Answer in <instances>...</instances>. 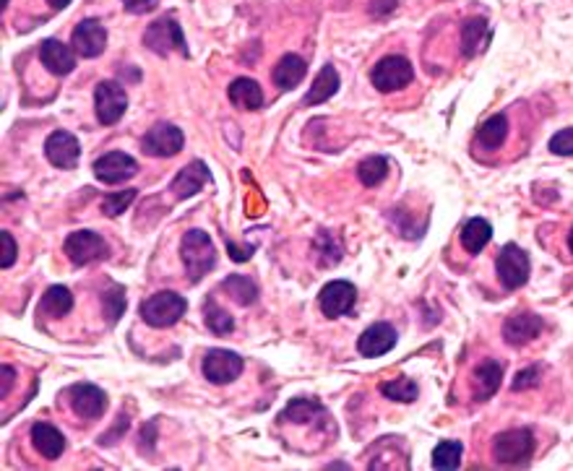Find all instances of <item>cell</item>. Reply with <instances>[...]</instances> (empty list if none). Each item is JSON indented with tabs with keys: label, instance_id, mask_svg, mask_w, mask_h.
Here are the masks:
<instances>
[{
	"label": "cell",
	"instance_id": "bcb514c9",
	"mask_svg": "<svg viewBox=\"0 0 573 471\" xmlns=\"http://www.w3.org/2000/svg\"><path fill=\"white\" fill-rule=\"evenodd\" d=\"M568 247H571V253H573V229H571V235H568Z\"/></svg>",
	"mask_w": 573,
	"mask_h": 471
},
{
	"label": "cell",
	"instance_id": "836d02e7",
	"mask_svg": "<svg viewBox=\"0 0 573 471\" xmlns=\"http://www.w3.org/2000/svg\"><path fill=\"white\" fill-rule=\"evenodd\" d=\"M204 320H207L208 331L217 334V337H227L235 331V318L229 313H225L219 305L214 302H207V313H204Z\"/></svg>",
	"mask_w": 573,
	"mask_h": 471
},
{
	"label": "cell",
	"instance_id": "60d3db41",
	"mask_svg": "<svg viewBox=\"0 0 573 471\" xmlns=\"http://www.w3.org/2000/svg\"><path fill=\"white\" fill-rule=\"evenodd\" d=\"M157 3L160 0H123V8L128 14H149V11L157 8Z\"/></svg>",
	"mask_w": 573,
	"mask_h": 471
},
{
	"label": "cell",
	"instance_id": "d6986e66",
	"mask_svg": "<svg viewBox=\"0 0 573 471\" xmlns=\"http://www.w3.org/2000/svg\"><path fill=\"white\" fill-rule=\"evenodd\" d=\"M504 383V367L495 359H485L482 365H477V370L472 373V393L475 402H487L490 396L498 393Z\"/></svg>",
	"mask_w": 573,
	"mask_h": 471
},
{
	"label": "cell",
	"instance_id": "5b68a950",
	"mask_svg": "<svg viewBox=\"0 0 573 471\" xmlns=\"http://www.w3.org/2000/svg\"><path fill=\"white\" fill-rule=\"evenodd\" d=\"M143 45L149 50H154L157 55H170L172 50H178L183 58H188V45H185L183 29L180 23L175 22L172 16H162L160 22H154L152 26H146L143 32Z\"/></svg>",
	"mask_w": 573,
	"mask_h": 471
},
{
	"label": "cell",
	"instance_id": "83f0119b",
	"mask_svg": "<svg viewBox=\"0 0 573 471\" xmlns=\"http://www.w3.org/2000/svg\"><path fill=\"white\" fill-rule=\"evenodd\" d=\"M485 37H487V22L485 19L464 22V29H461V52H464V58H475L485 47Z\"/></svg>",
	"mask_w": 573,
	"mask_h": 471
},
{
	"label": "cell",
	"instance_id": "b9f144b4",
	"mask_svg": "<svg viewBox=\"0 0 573 471\" xmlns=\"http://www.w3.org/2000/svg\"><path fill=\"white\" fill-rule=\"evenodd\" d=\"M0 375H3V378H0V396L5 399V396L11 393V388H14V381H16V370H14L11 365H3V367H0Z\"/></svg>",
	"mask_w": 573,
	"mask_h": 471
},
{
	"label": "cell",
	"instance_id": "e575fe53",
	"mask_svg": "<svg viewBox=\"0 0 573 471\" xmlns=\"http://www.w3.org/2000/svg\"><path fill=\"white\" fill-rule=\"evenodd\" d=\"M102 305H105V318H107V323L113 326L117 323L123 313H125V292H123V287H107L105 292H102Z\"/></svg>",
	"mask_w": 573,
	"mask_h": 471
},
{
	"label": "cell",
	"instance_id": "d590c367",
	"mask_svg": "<svg viewBox=\"0 0 573 471\" xmlns=\"http://www.w3.org/2000/svg\"><path fill=\"white\" fill-rule=\"evenodd\" d=\"M136 188H128V190H120V193H110L105 203H102V214L105 217H120L125 208H131V203L136 201Z\"/></svg>",
	"mask_w": 573,
	"mask_h": 471
},
{
	"label": "cell",
	"instance_id": "4dcf8cb0",
	"mask_svg": "<svg viewBox=\"0 0 573 471\" xmlns=\"http://www.w3.org/2000/svg\"><path fill=\"white\" fill-rule=\"evenodd\" d=\"M386 175H389V159L386 157H367L357 164V178L365 188L381 185Z\"/></svg>",
	"mask_w": 573,
	"mask_h": 471
},
{
	"label": "cell",
	"instance_id": "ab89813d",
	"mask_svg": "<svg viewBox=\"0 0 573 471\" xmlns=\"http://www.w3.org/2000/svg\"><path fill=\"white\" fill-rule=\"evenodd\" d=\"M542 365H531V367H524L519 375H516V381H513V391H524V388H534L537 383L542 381Z\"/></svg>",
	"mask_w": 573,
	"mask_h": 471
},
{
	"label": "cell",
	"instance_id": "2e32d148",
	"mask_svg": "<svg viewBox=\"0 0 573 471\" xmlns=\"http://www.w3.org/2000/svg\"><path fill=\"white\" fill-rule=\"evenodd\" d=\"M396 341H399V334L391 323H373L357 338V352L363 357H381V355H389L396 346Z\"/></svg>",
	"mask_w": 573,
	"mask_h": 471
},
{
	"label": "cell",
	"instance_id": "30bf717a",
	"mask_svg": "<svg viewBox=\"0 0 573 471\" xmlns=\"http://www.w3.org/2000/svg\"><path fill=\"white\" fill-rule=\"evenodd\" d=\"M357 302V290L352 282H344V279H337V282H328L319 292V308L326 318H342L347 315Z\"/></svg>",
	"mask_w": 573,
	"mask_h": 471
},
{
	"label": "cell",
	"instance_id": "ffe728a7",
	"mask_svg": "<svg viewBox=\"0 0 573 471\" xmlns=\"http://www.w3.org/2000/svg\"><path fill=\"white\" fill-rule=\"evenodd\" d=\"M32 446L34 450L47 458V461H55V458H60L63 453H66V438H63V432L58 429L55 425H50V422H37V425L32 427Z\"/></svg>",
	"mask_w": 573,
	"mask_h": 471
},
{
	"label": "cell",
	"instance_id": "277c9868",
	"mask_svg": "<svg viewBox=\"0 0 573 471\" xmlns=\"http://www.w3.org/2000/svg\"><path fill=\"white\" fill-rule=\"evenodd\" d=\"M414 70L412 63L402 55H389L384 60H378L375 68L370 70V81L373 87L384 94H391V91L404 89L407 84H412Z\"/></svg>",
	"mask_w": 573,
	"mask_h": 471
},
{
	"label": "cell",
	"instance_id": "7a4b0ae2",
	"mask_svg": "<svg viewBox=\"0 0 573 471\" xmlns=\"http://www.w3.org/2000/svg\"><path fill=\"white\" fill-rule=\"evenodd\" d=\"M534 453V435L527 427L505 429L493 440V458L498 466H524Z\"/></svg>",
	"mask_w": 573,
	"mask_h": 471
},
{
	"label": "cell",
	"instance_id": "8d00e7d4",
	"mask_svg": "<svg viewBox=\"0 0 573 471\" xmlns=\"http://www.w3.org/2000/svg\"><path fill=\"white\" fill-rule=\"evenodd\" d=\"M316 250H319V263H323V255H328V266L337 263V261H342V245L326 229H323L321 235H319V240H316Z\"/></svg>",
	"mask_w": 573,
	"mask_h": 471
},
{
	"label": "cell",
	"instance_id": "f6af8a7d",
	"mask_svg": "<svg viewBox=\"0 0 573 471\" xmlns=\"http://www.w3.org/2000/svg\"><path fill=\"white\" fill-rule=\"evenodd\" d=\"M55 11H60V8H66V5H70V0H47Z\"/></svg>",
	"mask_w": 573,
	"mask_h": 471
},
{
	"label": "cell",
	"instance_id": "4fadbf2b",
	"mask_svg": "<svg viewBox=\"0 0 573 471\" xmlns=\"http://www.w3.org/2000/svg\"><path fill=\"white\" fill-rule=\"evenodd\" d=\"M70 45L81 58H99L107 47V29L94 19H87L73 29Z\"/></svg>",
	"mask_w": 573,
	"mask_h": 471
},
{
	"label": "cell",
	"instance_id": "e0dca14e",
	"mask_svg": "<svg viewBox=\"0 0 573 471\" xmlns=\"http://www.w3.org/2000/svg\"><path fill=\"white\" fill-rule=\"evenodd\" d=\"M545 331V320L534 313H516L504 323V338L511 346H524Z\"/></svg>",
	"mask_w": 573,
	"mask_h": 471
},
{
	"label": "cell",
	"instance_id": "8992f818",
	"mask_svg": "<svg viewBox=\"0 0 573 471\" xmlns=\"http://www.w3.org/2000/svg\"><path fill=\"white\" fill-rule=\"evenodd\" d=\"M66 255L73 266H87V263L107 258L110 245L105 243L102 235H97L92 229H79V232H70L66 240Z\"/></svg>",
	"mask_w": 573,
	"mask_h": 471
},
{
	"label": "cell",
	"instance_id": "3957f363",
	"mask_svg": "<svg viewBox=\"0 0 573 471\" xmlns=\"http://www.w3.org/2000/svg\"><path fill=\"white\" fill-rule=\"evenodd\" d=\"M185 310H188V302L178 292L152 294L138 308L143 323L152 326V328H170V326H175L185 315Z\"/></svg>",
	"mask_w": 573,
	"mask_h": 471
},
{
	"label": "cell",
	"instance_id": "44dd1931",
	"mask_svg": "<svg viewBox=\"0 0 573 471\" xmlns=\"http://www.w3.org/2000/svg\"><path fill=\"white\" fill-rule=\"evenodd\" d=\"M305 73H308V63H305L300 55H295V52H287V55L276 63L272 78H274V87H279L282 91H290L295 89L300 81L305 78Z\"/></svg>",
	"mask_w": 573,
	"mask_h": 471
},
{
	"label": "cell",
	"instance_id": "484cf974",
	"mask_svg": "<svg viewBox=\"0 0 573 471\" xmlns=\"http://www.w3.org/2000/svg\"><path fill=\"white\" fill-rule=\"evenodd\" d=\"M508 135V117L504 113L493 115L490 120H485L480 128H477V143L485 146V149H498Z\"/></svg>",
	"mask_w": 573,
	"mask_h": 471
},
{
	"label": "cell",
	"instance_id": "1f68e13d",
	"mask_svg": "<svg viewBox=\"0 0 573 471\" xmlns=\"http://www.w3.org/2000/svg\"><path fill=\"white\" fill-rule=\"evenodd\" d=\"M461 456H464V443L461 440H443L433 450V466L443 471H454L461 464Z\"/></svg>",
	"mask_w": 573,
	"mask_h": 471
},
{
	"label": "cell",
	"instance_id": "603a6c76",
	"mask_svg": "<svg viewBox=\"0 0 573 471\" xmlns=\"http://www.w3.org/2000/svg\"><path fill=\"white\" fill-rule=\"evenodd\" d=\"M337 91H339V73H337V68L331 66V63H326V66L321 68V73L316 76L310 91L302 97V105H305V107L321 105L326 99H331Z\"/></svg>",
	"mask_w": 573,
	"mask_h": 471
},
{
	"label": "cell",
	"instance_id": "ac0fdd59",
	"mask_svg": "<svg viewBox=\"0 0 573 471\" xmlns=\"http://www.w3.org/2000/svg\"><path fill=\"white\" fill-rule=\"evenodd\" d=\"M208 182H214V175H211V170H208L207 164L201 162V159H196V162H190V164H185L183 170L178 172V178L172 180V193H175V199H190V196H196L204 185Z\"/></svg>",
	"mask_w": 573,
	"mask_h": 471
},
{
	"label": "cell",
	"instance_id": "6da1fadb",
	"mask_svg": "<svg viewBox=\"0 0 573 471\" xmlns=\"http://www.w3.org/2000/svg\"><path fill=\"white\" fill-rule=\"evenodd\" d=\"M180 258H183L188 279L199 284L217 263V250L204 229H188L180 240Z\"/></svg>",
	"mask_w": 573,
	"mask_h": 471
},
{
	"label": "cell",
	"instance_id": "ee69618b",
	"mask_svg": "<svg viewBox=\"0 0 573 471\" xmlns=\"http://www.w3.org/2000/svg\"><path fill=\"white\" fill-rule=\"evenodd\" d=\"M396 8V0H373V5H370V14L373 16H384V14H389V11H393Z\"/></svg>",
	"mask_w": 573,
	"mask_h": 471
},
{
	"label": "cell",
	"instance_id": "7402d4cb",
	"mask_svg": "<svg viewBox=\"0 0 573 471\" xmlns=\"http://www.w3.org/2000/svg\"><path fill=\"white\" fill-rule=\"evenodd\" d=\"M40 60L55 76H69L70 70L76 68L73 52L60 40H47V42H42V47H40Z\"/></svg>",
	"mask_w": 573,
	"mask_h": 471
},
{
	"label": "cell",
	"instance_id": "5bb4252c",
	"mask_svg": "<svg viewBox=\"0 0 573 471\" xmlns=\"http://www.w3.org/2000/svg\"><path fill=\"white\" fill-rule=\"evenodd\" d=\"M138 164L136 159L123 154V152H110L105 157H99L94 162V175L99 182H107V185H117V182H125L136 175Z\"/></svg>",
	"mask_w": 573,
	"mask_h": 471
},
{
	"label": "cell",
	"instance_id": "9c48e42d",
	"mask_svg": "<svg viewBox=\"0 0 573 471\" xmlns=\"http://www.w3.org/2000/svg\"><path fill=\"white\" fill-rule=\"evenodd\" d=\"M94 110L102 125H115L128 110V97L123 87L115 81H99L94 89Z\"/></svg>",
	"mask_w": 573,
	"mask_h": 471
},
{
	"label": "cell",
	"instance_id": "d4e9b609",
	"mask_svg": "<svg viewBox=\"0 0 573 471\" xmlns=\"http://www.w3.org/2000/svg\"><path fill=\"white\" fill-rule=\"evenodd\" d=\"M490 240H493V226H490V222L480 219V217L469 219V222L464 225V229H461V245H464V250H467L469 255L482 253Z\"/></svg>",
	"mask_w": 573,
	"mask_h": 471
},
{
	"label": "cell",
	"instance_id": "9a60e30c",
	"mask_svg": "<svg viewBox=\"0 0 573 471\" xmlns=\"http://www.w3.org/2000/svg\"><path fill=\"white\" fill-rule=\"evenodd\" d=\"M45 154L52 167H58V170H73L79 157H81L79 138L69 134V131H55V134H50V138H47Z\"/></svg>",
	"mask_w": 573,
	"mask_h": 471
},
{
	"label": "cell",
	"instance_id": "74e56055",
	"mask_svg": "<svg viewBox=\"0 0 573 471\" xmlns=\"http://www.w3.org/2000/svg\"><path fill=\"white\" fill-rule=\"evenodd\" d=\"M550 152L555 157H573V128H563L550 138Z\"/></svg>",
	"mask_w": 573,
	"mask_h": 471
},
{
	"label": "cell",
	"instance_id": "f35d334b",
	"mask_svg": "<svg viewBox=\"0 0 573 471\" xmlns=\"http://www.w3.org/2000/svg\"><path fill=\"white\" fill-rule=\"evenodd\" d=\"M0 245H3V255H0V269H11L16 263V240L11 232H0Z\"/></svg>",
	"mask_w": 573,
	"mask_h": 471
},
{
	"label": "cell",
	"instance_id": "4316f807",
	"mask_svg": "<svg viewBox=\"0 0 573 471\" xmlns=\"http://www.w3.org/2000/svg\"><path fill=\"white\" fill-rule=\"evenodd\" d=\"M319 414H326V411H323V406L319 404L316 399L300 396V399H292V402L287 404V409L282 411V420L295 422V425H308V422L319 420Z\"/></svg>",
	"mask_w": 573,
	"mask_h": 471
},
{
	"label": "cell",
	"instance_id": "7bdbcfd3",
	"mask_svg": "<svg viewBox=\"0 0 573 471\" xmlns=\"http://www.w3.org/2000/svg\"><path fill=\"white\" fill-rule=\"evenodd\" d=\"M253 255V245H245V247H235L229 243V258L232 261H237V263H243V261H248Z\"/></svg>",
	"mask_w": 573,
	"mask_h": 471
},
{
	"label": "cell",
	"instance_id": "cb8c5ba5",
	"mask_svg": "<svg viewBox=\"0 0 573 471\" xmlns=\"http://www.w3.org/2000/svg\"><path fill=\"white\" fill-rule=\"evenodd\" d=\"M227 97L229 102L237 105L240 110H258L263 105V91L253 78H235L229 84Z\"/></svg>",
	"mask_w": 573,
	"mask_h": 471
},
{
	"label": "cell",
	"instance_id": "52a82bcc",
	"mask_svg": "<svg viewBox=\"0 0 573 471\" xmlns=\"http://www.w3.org/2000/svg\"><path fill=\"white\" fill-rule=\"evenodd\" d=\"M495 273H498V282L504 284L505 290H519V287H524L529 279L527 250H522L519 245L508 243V245L498 253V258H495Z\"/></svg>",
	"mask_w": 573,
	"mask_h": 471
},
{
	"label": "cell",
	"instance_id": "ba28073f",
	"mask_svg": "<svg viewBox=\"0 0 573 471\" xmlns=\"http://www.w3.org/2000/svg\"><path fill=\"white\" fill-rule=\"evenodd\" d=\"M183 143H185L183 131H180L178 125H172V123H160V125H154L152 131H146L143 138H141V149H143V154H149V157H162V159L180 154V152H183Z\"/></svg>",
	"mask_w": 573,
	"mask_h": 471
},
{
	"label": "cell",
	"instance_id": "7c38bea8",
	"mask_svg": "<svg viewBox=\"0 0 573 471\" xmlns=\"http://www.w3.org/2000/svg\"><path fill=\"white\" fill-rule=\"evenodd\" d=\"M204 378L214 385H227L243 373V357L229 349H214L204 357Z\"/></svg>",
	"mask_w": 573,
	"mask_h": 471
},
{
	"label": "cell",
	"instance_id": "8fae6325",
	"mask_svg": "<svg viewBox=\"0 0 573 471\" xmlns=\"http://www.w3.org/2000/svg\"><path fill=\"white\" fill-rule=\"evenodd\" d=\"M70 409L81 417V420H99L107 411V396L102 388H97L92 383H76L69 391Z\"/></svg>",
	"mask_w": 573,
	"mask_h": 471
},
{
	"label": "cell",
	"instance_id": "f546056e",
	"mask_svg": "<svg viewBox=\"0 0 573 471\" xmlns=\"http://www.w3.org/2000/svg\"><path fill=\"white\" fill-rule=\"evenodd\" d=\"M222 290H225L237 305H253V302L258 300V287H255V282L248 279V276H240V273L227 276V279L222 282Z\"/></svg>",
	"mask_w": 573,
	"mask_h": 471
},
{
	"label": "cell",
	"instance_id": "7dc6e473",
	"mask_svg": "<svg viewBox=\"0 0 573 471\" xmlns=\"http://www.w3.org/2000/svg\"><path fill=\"white\" fill-rule=\"evenodd\" d=\"M0 5H3V11H5V5H8V0H3V3H0Z\"/></svg>",
	"mask_w": 573,
	"mask_h": 471
},
{
	"label": "cell",
	"instance_id": "f1b7e54d",
	"mask_svg": "<svg viewBox=\"0 0 573 471\" xmlns=\"http://www.w3.org/2000/svg\"><path fill=\"white\" fill-rule=\"evenodd\" d=\"M40 308L50 318H66L73 310V292L69 287H50Z\"/></svg>",
	"mask_w": 573,
	"mask_h": 471
},
{
	"label": "cell",
	"instance_id": "d6a6232c",
	"mask_svg": "<svg viewBox=\"0 0 573 471\" xmlns=\"http://www.w3.org/2000/svg\"><path fill=\"white\" fill-rule=\"evenodd\" d=\"M381 393L391 399V402H402V404H412L414 399L420 396L417 383L410 378H399V381H389L381 385Z\"/></svg>",
	"mask_w": 573,
	"mask_h": 471
}]
</instances>
